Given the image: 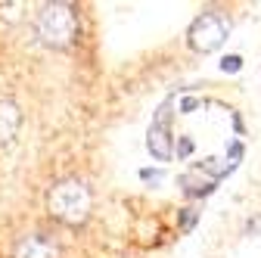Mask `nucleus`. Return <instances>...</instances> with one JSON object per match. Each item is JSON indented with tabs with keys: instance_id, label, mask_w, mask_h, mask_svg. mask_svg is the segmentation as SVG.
Instances as JSON below:
<instances>
[{
	"instance_id": "nucleus-1",
	"label": "nucleus",
	"mask_w": 261,
	"mask_h": 258,
	"mask_svg": "<svg viewBox=\"0 0 261 258\" xmlns=\"http://www.w3.org/2000/svg\"><path fill=\"white\" fill-rule=\"evenodd\" d=\"M47 209L56 221L69 224V227H78L90 218V190L81 180H59L50 196H47Z\"/></svg>"
},
{
	"instance_id": "nucleus-2",
	"label": "nucleus",
	"mask_w": 261,
	"mask_h": 258,
	"mask_svg": "<svg viewBox=\"0 0 261 258\" xmlns=\"http://www.w3.org/2000/svg\"><path fill=\"white\" fill-rule=\"evenodd\" d=\"M38 38L53 47V50H65L78 41V13L72 4H50L41 10L38 16Z\"/></svg>"
},
{
	"instance_id": "nucleus-3",
	"label": "nucleus",
	"mask_w": 261,
	"mask_h": 258,
	"mask_svg": "<svg viewBox=\"0 0 261 258\" xmlns=\"http://www.w3.org/2000/svg\"><path fill=\"white\" fill-rule=\"evenodd\" d=\"M227 35H230V22L221 13H202L187 28V44L196 53H215L227 41Z\"/></svg>"
},
{
	"instance_id": "nucleus-4",
	"label": "nucleus",
	"mask_w": 261,
	"mask_h": 258,
	"mask_svg": "<svg viewBox=\"0 0 261 258\" xmlns=\"http://www.w3.org/2000/svg\"><path fill=\"white\" fill-rule=\"evenodd\" d=\"M146 146L159 162H168L174 156V146H171V100H165L159 106L149 131H146Z\"/></svg>"
},
{
	"instance_id": "nucleus-5",
	"label": "nucleus",
	"mask_w": 261,
	"mask_h": 258,
	"mask_svg": "<svg viewBox=\"0 0 261 258\" xmlns=\"http://www.w3.org/2000/svg\"><path fill=\"white\" fill-rule=\"evenodd\" d=\"M13 258H59V246L44 234H31L16 243Z\"/></svg>"
},
{
	"instance_id": "nucleus-6",
	"label": "nucleus",
	"mask_w": 261,
	"mask_h": 258,
	"mask_svg": "<svg viewBox=\"0 0 261 258\" xmlns=\"http://www.w3.org/2000/svg\"><path fill=\"white\" fill-rule=\"evenodd\" d=\"M177 184H180V190H184V196H190V199H202V196H208V193L218 187V180H215L212 174H205L199 165H193L190 171H184Z\"/></svg>"
},
{
	"instance_id": "nucleus-7",
	"label": "nucleus",
	"mask_w": 261,
	"mask_h": 258,
	"mask_svg": "<svg viewBox=\"0 0 261 258\" xmlns=\"http://www.w3.org/2000/svg\"><path fill=\"white\" fill-rule=\"evenodd\" d=\"M196 221H199V212H196V209H184V212H180V230L190 234V230L196 227Z\"/></svg>"
},
{
	"instance_id": "nucleus-8",
	"label": "nucleus",
	"mask_w": 261,
	"mask_h": 258,
	"mask_svg": "<svg viewBox=\"0 0 261 258\" xmlns=\"http://www.w3.org/2000/svg\"><path fill=\"white\" fill-rule=\"evenodd\" d=\"M221 69H224V72H240V69H243V59H240V56H227V59L221 62Z\"/></svg>"
},
{
	"instance_id": "nucleus-9",
	"label": "nucleus",
	"mask_w": 261,
	"mask_h": 258,
	"mask_svg": "<svg viewBox=\"0 0 261 258\" xmlns=\"http://www.w3.org/2000/svg\"><path fill=\"white\" fill-rule=\"evenodd\" d=\"M190 152H193V140H190V137H184V140L177 143V156H190Z\"/></svg>"
},
{
	"instance_id": "nucleus-10",
	"label": "nucleus",
	"mask_w": 261,
	"mask_h": 258,
	"mask_svg": "<svg viewBox=\"0 0 261 258\" xmlns=\"http://www.w3.org/2000/svg\"><path fill=\"white\" fill-rule=\"evenodd\" d=\"M140 177H143V180H162V171H149V168H146V171H140Z\"/></svg>"
},
{
	"instance_id": "nucleus-11",
	"label": "nucleus",
	"mask_w": 261,
	"mask_h": 258,
	"mask_svg": "<svg viewBox=\"0 0 261 258\" xmlns=\"http://www.w3.org/2000/svg\"><path fill=\"white\" fill-rule=\"evenodd\" d=\"M196 106H199V100H184V106H180V109H184V112H190V109H196Z\"/></svg>"
}]
</instances>
